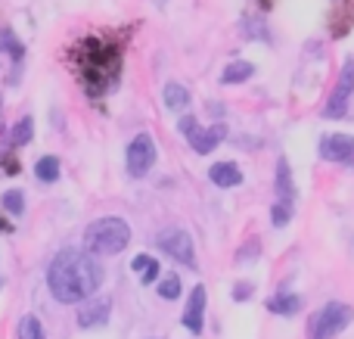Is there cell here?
Masks as SVG:
<instances>
[{
	"label": "cell",
	"instance_id": "cell-1",
	"mask_svg": "<svg viewBox=\"0 0 354 339\" xmlns=\"http://www.w3.org/2000/svg\"><path fill=\"white\" fill-rule=\"evenodd\" d=\"M68 66L91 97L112 91L122 75V44L112 35H87L68 50Z\"/></svg>",
	"mask_w": 354,
	"mask_h": 339
},
{
	"label": "cell",
	"instance_id": "cell-2",
	"mask_svg": "<svg viewBox=\"0 0 354 339\" xmlns=\"http://www.w3.org/2000/svg\"><path fill=\"white\" fill-rule=\"evenodd\" d=\"M100 284H103V268L91 253L81 249H62L47 268V286L62 305L87 302L100 290Z\"/></svg>",
	"mask_w": 354,
	"mask_h": 339
},
{
	"label": "cell",
	"instance_id": "cell-3",
	"mask_svg": "<svg viewBox=\"0 0 354 339\" xmlns=\"http://www.w3.org/2000/svg\"><path fill=\"white\" fill-rule=\"evenodd\" d=\"M128 243H131L128 221L115 215L97 218L84 230V253H91V255H118Z\"/></svg>",
	"mask_w": 354,
	"mask_h": 339
},
{
	"label": "cell",
	"instance_id": "cell-4",
	"mask_svg": "<svg viewBox=\"0 0 354 339\" xmlns=\"http://www.w3.org/2000/svg\"><path fill=\"white\" fill-rule=\"evenodd\" d=\"M354 321V309L348 302H326L320 311L308 318V339H333Z\"/></svg>",
	"mask_w": 354,
	"mask_h": 339
},
{
	"label": "cell",
	"instance_id": "cell-5",
	"mask_svg": "<svg viewBox=\"0 0 354 339\" xmlns=\"http://www.w3.org/2000/svg\"><path fill=\"white\" fill-rule=\"evenodd\" d=\"M177 131L187 137V143H189V147H193L199 156L214 153V149H218V143L227 137V128H224V125H212V128H202V125L196 122L193 116H183L180 122H177Z\"/></svg>",
	"mask_w": 354,
	"mask_h": 339
},
{
	"label": "cell",
	"instance_id": "cell-6",
	"mask_svg": "<svg viewBox=\"0 0 354 339\" xmlns=\"http://www.w3.org/2000/svg\"><path fill=\"white\" fill-rule=\"evenodd\" d=\"M156 165V143L149 134H137L124 149V168L131 178H147Z\"/></svg>",
	"mask_w": 354,
	"mask_h": 339
},
{
	"label": "cell",
	"instance_id": "cell-7",
	"mask_svg": "<svg viewBox=\"0 0 354 339\" xmlns=\"http://www.w3.org/2000/svg\"><path fill=\"white\" fill-rule=\"evenodd\" d=\"M156 246L162 249L165 255H171L174 262H183L187 268L196 265V249H193V237L187 234L183 228H168L156 237Z\"/></svg>",
	"mask_w": 354,
	"mask_h": 339
},
{
	"label": "cell",
	"instance_id": "cell-8",
	"mask_svg": "<svg viewBox=\"0 0 354 339\" xmlns=\"http://www.w3.org/2000/svg\"><path fill=\"white\" fill-rule=\"evenodd\" d=\"M354 93V56H348L342 66V72H339V81L336 87H333L330 100H326V109H324V118H342L345 116V106H348Z\"/></svg>",
	"mask_w": 354,
	"mask_h": 339
},
{
	"label": "cell",
	"instance_id": "cell-9",
	"mask_svg": "<svg viewBox=\"0 0 354 339\" xmlns=\"http://www.w3.org/2000/svg\"><path fill=\"white\" fill-rule=\"evenodd\" d=\"M320 156L336 165H351L354 168V137L351 134H326L320 140Z\"/></svg>",
	"mask_w": 354,
	"mask_h": 339
},
{
	"label": "cell",
	"instance_id": "cell-10",
	"mask_svg": "<svg viewBox=\"0 0 354 339\" xmlns=\"http://www.w3.org/2000/svg\"><path fill=\"white\" fill-rule=\"evenodd\" d=\"M112 315V299H87L84 305H78V327L81 330H97L106 327Z\"/></svg>",
	"mask_w": 354,
	"mask_h": 339
},
{
	"label": "cell",
	"instance_id": "cell-11",
	"mask_svg": "<svg viewBox=\"0 0 354 339\" xmlns=\"http://www.w3.org/2000/svg\"><path fill=\"white\" fill-rule=\"evenodd\" d=\"M205 286H193V293H189L187 299V309H183L180 315V324L189 330V333H202V327H205Z\"/></svg>",
	"mask_w": 354,
	"mask_h": 339
},
{
	"label": "cell",
	"instance_id": "cell-12",
	"mask_svg": "<svg viewBox=\"0 0 354 339\" xmlns=\"http://www.w3.org/2000/svg\"><path fill=\"white\" fill-rule=\"evenodd\" d=\"M208 181H212L214 187H239L243 184V172H239V165H233V162H214L212 168H208Z\"/></svg>",
	"mask_w": 354,
	"mask_h": 339
},
{
	"label": "cell",
	"instance_id": "cell-13",
	"mask_svg": "<svg viewBox=\"0 0 354 339\" xmlns=\"http://www.w3.org/2000/svg\"><path fill=\"white\" fill-rule=\"evenodd\" d=\"M162 97H165V106L171 112H183L187 116V106L193 103V97H189V91L183 84H177V81H168L165 91H162Z\"/></svg>",
	"mask_w": 354,
	"mask_h": 339
},
{
	"label": "cell",
	"instance_id": "cell-14",
	"mask_svg": "<svg viewBox=\"0 0 354 339\" xmlns=\"http://www.w3.org/2000/svg\"><path fill=\"white\" fill-rule=\"evenodd\" d=\"M277 199H295L292 168H289L286 156H280V159H277Z\"/></svg>",
	"mask_w": 354,
	"mask_h": 339
},
{
	"label": "cell",
	"instance_id": "cell-15",
	"mask_svg": "<svg viewBox=\"0 0 354 339\" xmlns=\"http://www.w3.org/2000/svg\"><path fill=\"white\" fill-rule=\"evenodd\" d=\"M252 75H255V66L245 59H233L227 62V68L221 72V84H243V81H249Z\"/></svg>",
	"mask_w": 354,
	"mask_h": 339
},
{
	"label": "cell",
	"instance_id": "cell-16",
	"mask_svg": "<svg viewBox=\"0 0 354 339\" xmlns=\"http://www.w3.org/2000/svg\"><path fill=\"white\" fill-rule=\"evenodd\" d=\"M268 311H274V315H295V311H301V296H295V293H280V296L268 299Z\"/></svg>",
	"mask_w": 354,
	"mask_h": 339
},
{
	"label": "cell",
	"instance_id": "cell-17",
	"mask_svg": "<svg viewBox=\"0 0 354 339\" xmlns=\"http://www.w3.org/2000/svg\"><path fill=\"white\" fill-rule=\"evenodd\" d=\"M35 178L41 181V184L59 181V159H56V156H41V159L35 162Z\"/></svg>",
	"mask_w": 354,
	"mask_h": 339
},
{
	"label": "cell",
	"instance_id": "cell-18",
	"mask_svg": "<svg viewBox=\"0 0 354 339\" xmlns=\"http://www.w3.org/2000/svg\"><path fill=\"white\" fill-rule=\"evenodd\" d=\"M31 137H35V122H31V116L19 118V122L12 125V131H10V143L12 147H28Z\"/></svg>",
	"mask_w": 354,
	"mask_h": 339
},
{
	"label": "cell",
	"instance_id": "cell-19",
	"mask_svg": "<svg viewBox=\"0 0 354 339\" xmlns=\"http://www.w3.org/2000/svg\"><path fill=\"white\" fill-rule=\"evenodd\" d=\"M295 199H277L274 209H270V224L274 228H286L289 221H292V212H295Z\"/></svg>",
	"mask_w": 354,
	"mask_h": 339
},
{
	"label": "cell",
	"instance_id": "cell-20",
	"mask_svg": "<svg viewBox=\"0 0 354 339\" xmlns=\"http://www.w3.org/2000/svg\"><path fill=\"white\" fill-rule=\"evenodd\" d=\"M0 53H10L12 62H22V56H25V47L16 41V35L10 28L0 31Z\"/></svg>",
	"mask_w": 354,
	"mask_h": 339
},
{
	"label": "cell",
	"instance_id": "cell-21",
	"mask_svg": "<svg viewBox=\"0 0 354 339\" xmlns=\"http://www.w3.org/2000/svg\"><path fill=\"white\" fill-rule=\"evenodd\" d=\"M0 205H3L6 215H22L25 212V193L22 190H6L0 196Z\"/></svg>",
	"mask_w": 354,
	"mask_h": 339
},
{
	"label": "cell",
	"instance_id": "cell-22",
	"mask_svg": "<svg viewBox=\"0 0 354 339\" xmlns=\"http://www.w3.org/2000/svg\"><path fill=\"white\" fill-rule=\"evenodd\" d=\"M16 333H19V339H44V327L35 315H25L22 321H19Z\"/></svg>",
	"mask_w": 354,
	"mask_h": 339
},
{
	"label": "cell",
	"instance_id": "cell-23",
	"mask_svg": "<svg viewBox=\"0 0 354 339\" xmlns=\"http://www.w3.org/2000/svg\"><path fill=\"white\" fill-rule=\"evenodd\" d=\"M258 255H261V240H258V237H249V240L236 249V262H239V265H249V262H255Z\"/></svg>",
	"mask_w": 354,
	"mask_h": 339
},
{
	"label": "cell",
	"instance_id": "cell-24",
	"mask_svg": "<svg viewBox=\"0 0 354 339\" xmlns=\"http://www.w3.org/2000/svg\"><path fill=\"white\" fill-rule=\"evenodd\" d=\"M159 296L162 299H177L180 296V277H177V274H165V277H162Z\"/></svg>",
	"mask_w": 354,
	"mask_h": 339
},
{
	"label": "cell",
	"instance_id": "cell-25",
	"mask_svg": "<svg viewBox=\"0 0 354 339\" xmlns=\"http://www.w3.org/2000/svg\"><path fill=\"white\" fill-rule=\"evenodd\" d=\"M230 296H233V302H245V299L252 296V284H245V280H243V284H236Z\"/></svg>",
	"mask_w": 354,
	"mask_h": 339
},
{
	"label": "cell",
	"instance_id": "cell-26",
	"mask_svg": "<svg viewBox=\"0 0 354 339\" xmlns=\"http://www.w3.org/2000/svg\"><path fill=\"white\" fill-rule=\"evenodd\" d=\"M156 277H159V262H149L147 271H143V284H156Z\"/></svg>",
	"mask_w": 354,
	"mask_h": 339
},
{
	"label": "cell",
	"instance_id": "cell-27",
	"mask_svg": "<svg viewBox=\"0 0 354 339\" xmlns=\"http://www.w3.org/2000/svg\"><path fill=\"white\" fill-rule=\"evenodd\" d=\"M149 262H153V259H149V255H137V259L134 262H131V271H147V265H149Z\"/></svg>",
	"mask_w": 354,
	"mask_h": 339
},
{
	"label": "cell",
	"instance_id": "cell-28",
	"mask_svg": "<svg viewBox=\"0 0 354 339\" xmlns=\"http://www.w3.org/2000/svg\"><path fill=\"white\" fill-rule=\"evenodd\" d=\"M0 116H3V93H0Z\"/></svg>",
	"mask_w": 354,
	"mask_h": 339
},
{
	"label": "cell",
	"instance_id": "cell-29",
	"mask_svg": "<svg viewBox=\"0 0 354 339\" xmlns=\"http://www.w3.org/2000/svg\"><path fill=\"white\" fill-rule=\"evenodd\" d=\"M0 286H3V277H0Z\"/></svg>",
	"mask_w": 354,
	"mask_h": 339
}]
</instances>
